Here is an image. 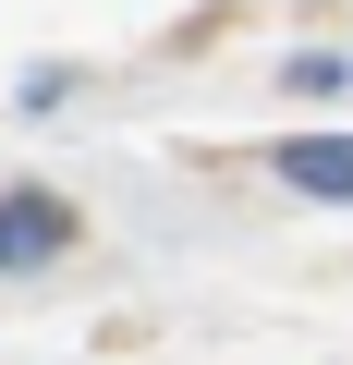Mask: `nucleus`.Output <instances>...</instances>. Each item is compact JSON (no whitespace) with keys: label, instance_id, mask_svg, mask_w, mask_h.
<instances>
[{"label":"nucleus","instance_id":"f257e3e1","mask_svg":"<svg viewBox=\"0 0 353 365\" xmlns=\"http://www.w3.org/2000/svg\"><path fill=\"white\" fill-rule=\"evenodd\" d=\"M73 244V207L61 195H0V268H37Z\"/></svg>","mask_w":353,"mask_h":365},{"label":"nucleus","instance_id":"f03ea898","mask_svg":"<svg viewBox=\"0 0 353 365\" xmlns=\"http://www.w3.org/2000/svg\"><path fill=\"white\" fill-rule=\"evenodd\" d=\"M280 182H292V195L353 207V134H292V146H280Z\"/></svg>","mask_w":353,"mask_h":365}]
</instances>
